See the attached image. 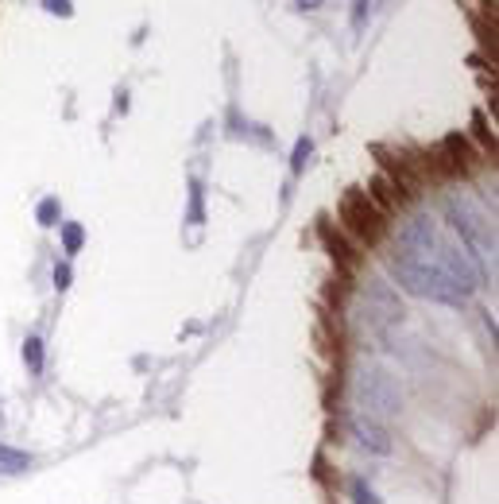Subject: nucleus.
Masks as SVG:
<instances>
[{
  "instance_id": "nucleus-17",
  "label": "nucleus",
  "mask_w": 499,
  "mask_h": 504,
  "mask_svg": "<svg viewBox=\"0 0 499 504\" xmlns=\"http://www.w3.org/2000/svg\"><path fill=\"white\" fill-rule=\"evenodd\" d=\"M55 287H59V291H66V287H70V268L66 264L55 268Z\"/></svg>"
},
{
  "instance_id": "nucleus-14",
  "label": "nucleus",
  "mask_w": 499,
  "mask_h": 504,
  "mask_svg": "<svg viewBox=\"0 0 499 504\" xmlns=\"http://www.w3.org/2000/svg\"><path fill=\"white\" fill-rule=\"evenodd\" d=\"M472 124H476V136H480V144H484V148H496V136H491V129H488V120H484V113H476V117H472Z\"/></svg>"
},
{
  "instance_id": "nucleus-20",
  "label": "nucleus",
  "mask_w": 499,
  "mask_h": 504,
  "mask_svg": "<svg viewBox=\"0 0 499 504\" xmlns=\"http://www.w3.org/2000/svg\"><path fill=\"white\" fill-rule=\"evenodd\" d=\"M298 8H317V0H298Z\"/></svg>"
},
{
  "instance_id": "nucleus-8",
  "label": "nucleus",
  "mask_w": 499,
  "mask_h": 504,
  "mask_svg": "<svg viewBox=\"0 0 499 504\" xmlns=\"http://www.w3.org/2000/svg\"><path fill=\"white\" fill-rule=\"evenodd\" d=\"M368 198H372L375 206H380V214H387V209H399V206H407L411 198L402 194L399 187H395L387 175H375L372 178V187H368Z\"/></svg>"
},
{
  "instance_id": "nucleus-5",
  "label": "nucleus",
  "mask_w": 499,
  "mask_h": 504,
  "mask_svg": "<svg viewBox=\"0 0 499 504\" xmlns=\"http://www.w3.org/2000/svg\"><path fill=\"white\" fill-rule=\"evenodd\" d=\"M349 435H353L356 446L368 450V454H391V435H387L375 419H368V416H353V419H349Z\"/></svg>"
},
{
  "instance_id": "nucleus-4",
  "label": "nucleus",
  "mask_w": 499,
  "mask_h": 504,
  "mask_svg": "<svg viewBox=\"0 0 499 504\" xmlns=\"http://www.w3.org/2000/svg\"><path fill=\"white\" fill-rule=\"evenodd\" d=\"M356 400H360V407L368 411V419L399 416V407H402L399 384H395L383 368H364L360 380H356Z\"/></svg>"
},
{
  "instance_id": "nucleus-11",
  "label": "nucleus",
  "mask_w": 499,
  "mask_h": 504,
  "mask_svg": "<svg viewBox=\"0 0 499 504\" xmlns=\"http://www.w3.org/2000/svg\"><path fill=\"white\" fill-rule=\"evenodd\" d=\"M81 241H86V233H81V225H62V245H66V252H78L81 248Z\"/></svg>"
},
{
  "instance_id": "nucleus-18",
  "label": "nucleus",
  "mask_w": 499,
  "mask_h": 504,
  "mask_svg": "<svg viewBox=\"0 0 499 504\" xmlns=\"http://www.w3.org/2000/svg\"><path fill=\"white\" fill-rule=\"evenodd\" d=\"M47 12H59V16H70V0H43Z\"/></svg>"
},
{
  "instance_id": "nucleus-9",
  "label": "nucleus",
  "mask_w": 499,
  "mask_h": 504,
  "mask_svg": "<svg viewBox=\"0 0 499 504\" xmlns=\"http://www.w3.org/2000/svg\"><path fill=\"white\" fill-rule=\"evenodd\" d=\"M20 469H28V454L0 446V474H20Z\"/></svg>"
},
{
  "instance_id": "nucleus-19",
  "label": "nucleus",
  "mask_w": 499,
  "mask_h": 504,
  "mask_svg": "<svg viewBox=\"0 0 499 504\" xmlns=\"http://www.w3.org/2000/svg\"><path fill=\"white\" fill-rule=\"evenodd\" d=\"M368 4H372V0H356V28L364 24V12H368Z\"/></svg>"
},
{
  "instance_id": "nucleus-13",
  "label": "nucleus",
  "mask_w": 499,
  "mask_h": 504,
  "mask_svg": "<svg viewBox=\"0 0 499 504\" xmlns=\"http://www.w3.org/2000/svg\"><path fill=\"white\" fill-rule=\"evenodd\" d=\"M349 489H353V501L356 504H380V496H375L364 481H349Z\"/></svg>"
},
{
  "instance_id": "nucleus-2",
  "label": "nucleus",
  "mask_w": 499,
  "mask_h": 504,
  "mask_svg": "<svg viewBox=\"0 0 499 504\" xmlns=\"http://www.w3.org/2000/svg\"><path fill=\"white\" fill-rule=\"evenodd\" d=\"M337 214H341L344 229H349L360 245H375V241L383 237V229H387L380 206H375L372 198H368V190H360V187L344 190L341 202H337Z\"/></svg>"
},
{
  "instance_id": "nucleus-1",
  "label": "nucleus",
  "mask_w": 499,
  "mask_h": 504,
  "mask_svg": "<svg viewBox=\"0 0 499 504\" xmlns=\"http://www.w3.org/2000/svg\"><path fill=\"white\" fill-rule=\"evenodd\" d=\"M391 272L407 291L438 303H464L480 287V268L469 252H460L445 237V229L430 218H414L402 225L391 252Z\"/></svg>"
},
{
  "instance_id": "nucleus-6",
  "label": "nucleus",
  "mask_w": 499,
  "mask_h": 504,
  "mask_svg": "<svg viewBox=\"0 0 499 504\" xmlns=\"http://www.w3.org/2000/svg\"><path fill=\"white\" fill-rule=\"evenodd\" d=\"M317 237H322L325 248H329V256L337 260V268H341V272H356V268H360L356 248L349 245V241H344L337 229H333V221H322V225H317Z\"/></svg>"
},
{
  "instance_id": "nucleus-7",
  "label": "nucleus",
  "mask_w": 499,
  "mask_h": 504,
  "mask_svg": "<svg viewBox=\"0 0 499 504\" xmlns=\"http://www.w3.org/2000/svg\"><path fill=\"white\" fill-rule=\"evenodd\" d=\"M441 156H445V167L449 171H472L476 167V156H472L469 140L460 136V132H453V136L441 140Z\"/></svg>"
},
{
  "instance_id": "nucleus-10",
  "label": "nucleus",
  "mask_w": 499,
  "mask_h": 504,
  "mask_svg": "<svg viewBox=\"0 0 499 504\" xmlns=\"http://www.w3.org/2000/svg\"><path fill=\"white\" fill-rule=\"evenodd\" d=\"M23 361H28L31 373H39L43 368V342L39 337H28V342H23Z\"/></svg>"
},
{
  "instance_id": "nucleus-3",
  "label": "nucleus",
  "mask_w": 499,
  "mask_h": 504,
  "mask_svg": "<svg viewBox=\"0 0 499 504\" xmlns=\"http://www.w3.org/2000/svg\"><path fill=\"white\" fill-rule=\"evenodd\" d=\"M445 218L453 221V229H457L460 237L476 245L480 256L496 252V229H491L488 214H484L472 198H457V194H453L449 202H445Z\"/></svg>"
},
{
  "instance_id": "nucleus-15",
  "label": "nucleus",
  "mask_w": 499,
  "mask_h": 504,
  "mask_svg": "<svg viewBox=\"0 0 499 504\" xmlns=\"http://www.w3.org/2000/svg\"><path fill=\"white\" fill-rule=\"evenodd\" d=\"M190 221H194V225L202 221V187H197V183H194V194H190Z\"/></svg>"
},
{
  "instance_id": "nucleus-12",
  "label": "nucleus",
  "mask_w": 499,
  "mask_h": 504,
  "mask_svg": "<svg viewBox=\"0 0 499 504\" xmlns=\"http://www.w3.org/2000/svg\"><path fill=\"white\" fill-rule=\"evenodd\" d=\"M59 221V198H43L39 202V225H55Z\"/></svg>"
},
{
  "instance_id": "nucleus-16",
  "label": "nucleus",
  "mask_w": 499,
  "mask_h": 504,
  "mask_svg": "<svg viewBox=\"0 0 499 504\" xmlns=\"http://www.w3.org/2000/svg\"><path fill=\"white\" fill-rule=\"evenodd\" d=\"M306 156H310V140H298V148H294V171L306 167Z\"/></svg>"
}]
</instances>
